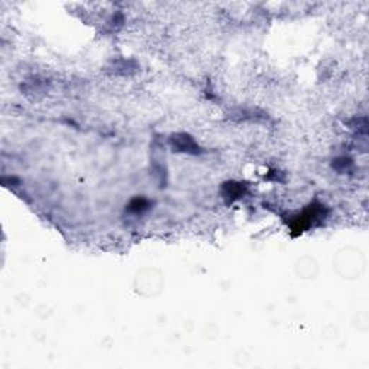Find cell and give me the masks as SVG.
Masks as SVG:
<instances>
[{
  "mask_svg": "<svg viewBox=\"0 0 369 369\" xmlns=\"http://www.w3.org/2000/svg\"><path fill=\"white\" fill-rule=\"evenodd\" d=\"M334 269L344 280H356L366 270V260L361 250L344 247L334 257Z\"/></svg>",
  "mask_w": 369,
  "mask_h": 369,
  "instance_id": "1",
  "label": "cell"
},
{
  "mask_svg": "<svg viewBox=\"0 0 369 369\" xmlns=\"http://www.w3.org/2000/svg\"><path fill=\"white\" fill-rule=\"evenodd\" d=\"M165 279L163 273L155 267L140 269L133 279V288L141 298H158L163 291Z\"/></svg>",
  "mask_w": 369,
  "mask_h": 369,
  "instance_id": "2",
  "label": "cell"
},
{
  "mask_svg": "<svg viewBox=\"0 0 369 369\" xmlns=\"http://www.w3.org/2000/svg\"><path fill=\"white\" fill-rule=\"evenodd\" d=\"M170 144L176 152L180 153H189V155H198L201 153L198 143L187 133H177L170 137Z\"/></svg>",
  "mask_w": 369,
  "mask_h": 369,
  "instance_id": "3",
  "label": "cell"
},
{
  "mask_svg": "<svg viewBox=\"0 0 369 369\" xmlns=\"http://www.w3.org/2000/svg\"><path fill=\"white\" fill-rule=\"evenodd\" d=\"M319 270H320L319 263L310 255L300 257L296 262V266H294V271H296V274L303 280L316 279V276L319 274Z\"/></svg>",
  "mask_w": 369,
  "mask_h": 369,
  "instance_id": "4",
  "label": "cell"
}]
</instances>
